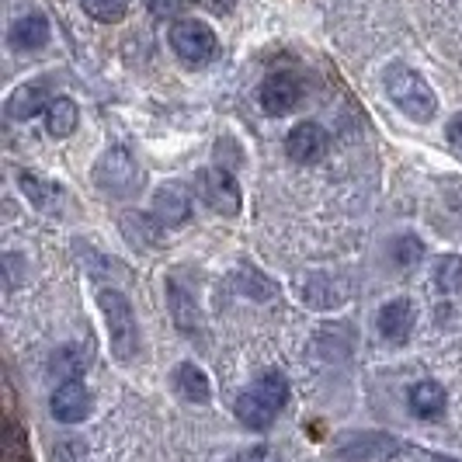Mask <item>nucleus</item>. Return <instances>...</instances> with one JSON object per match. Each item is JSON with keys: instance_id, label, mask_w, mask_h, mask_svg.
<instances>
[{"instance_id": "1", "label": "nucleus", "mask_w": 462, "mask_h": 462, "mask_svg": "<svg viewBox=\"0 0 462 462\" xmlns=\"http://www.w3.org/2000/svg\"><path fill=\"white\" fill-rule=\"evenodd\" d=\"M386 94H390L396 108L414 122H431L439 112V97L431 91V84L417 69L403 67V63L386 69Z\"/></svg>"}, {"instance_id": "2", "label": "nucleus", "mask_w": 462, "mask_h": 462, "mask_svg": "<svg viewBox=\"0 0 462 462\" xmlns=\"http://www.w3.org/2000/svg\"><path fill=\"white\" fill-rule=\"evenodd\" d=\"M97 306L105 313V324H108V345L118 362H133L139 351V324L136 313H133V302L125 300L116 289H101L97 292Z\"/></svg>"}, {"instance_id": "3", "label": "nucleus", "mask_w": 462, "mask_h": 462, "mask_svg": "<svg viewBox=\"0 0 462 462\" xmlns=\"http://www.w3.org/2000/svg\"><path fill=\"white\" fill-rule=\"evenodd\" d=\"M94 185L101 188L105 195H112V199H125V195H133L143 185V171H139V163L133 161L129 150L116 146L94 167Z\"/></svg>"}, {"instance_id": "4", "label": "nucleus", "mask_w": 462, "mask_h": 462, "mask_svg": "<svg viewBox=\"0 0 462 462\" xmlns=\"http://www.w3.org/2000/svg\"><path fill=\"white\" fill-rule=\"evenodd\" d=\"M171 49L178 52V60L188 63V67H206V63L216 60L219 42H216V32L206 22L185 18V22L171 24Z\"/></svg>"}, {"instance_id": "5", "label": "nucleus", "mask_w": 462, "mask_h": 462, "mask_svg": "<svg viewBox=\"0 0 462 462\" xmlns=\"http://www.w3.org/2000/svg\"><path fill=\"white\" fill-rule=\"evenodd\" d=\"M195 191H199V199L212 212H219V216H240V185H236V178H233L230 171H223V167L199 171Z\"/></svg>"}, {"instance_id": "6", "label": "nucleus", "mask_w": 462, "mask_h": 462, "mask_svg": "<svg viewBox=\"0 0 462 462\" xmlns=\"http://www.w3.org/2000/svg\"><path fill=\"white\" fill-rule=\"evenodd\" d=\"M118 230L139 251H161L163 236H167V226L153 212H122L118 216Z\"/></svg>"}, {"instance_id": "7", "label": "nucleus", "mask_w": 462, "mask_h": 462, "mask_svg": "<svg viewBox=\"0 0 462 462\" xmlns=\"http://www.w3.org/2000/svg\"><path fill=\"white\" fill-rule=\"evenodd\" d=\"M302 97V84L300 77L292 73H272L264 84H261V108L268 116H289Z\"/></svg>"}, {"instance_id": "8", "label": "nucleus", "mask_w": 462, "mask_h": 462, "mask_svg": "<svg viewBox=\"0 0 462 462\" xmlns=\"http://www.w3.org/2000/svg\"><path fill=\"white\" fill-rule=\"evenodd\" d=\"M327 146H330V136H327L324 125H317V122H300V125L285 136V153H289V161H296V163L320 161L327 153Z\"/></svg>"}, {"instance_id": "9", "label": "nucleus", "mask_w": 462, "mask_h": 462, "mask_svg": "<svg viewBox=\"0 0 462 462\" xmlns=\"http://www.w3.org/2000/svg\"><path fill=\"white\" fill-rule=\"evenodd\" d=\"M414 302L411 300H390L383 310H379V317H375V327H379V337L383 341H390V345H403L407 337H411V330H414Z\"/></svg>"}, {"instance_id": "10", "label": "nucleus", "mask_w": 462, "mask_h": 462, "mask_svg": "<svg viewBox=\"0 0 462 462\" xmlns=\"http://www.w3.org/2000/svg\"><path fill=\"white\" fill-rule=\"evenodd\" d=\"M52 417L63 420V424H80L84 417L91 414V393L80 379H67L56 393H52Z\"/></svg>"}, {"instance_id": "11", "label": "nucleus", "mask_w": 462, "mask_h": 462, "mask_svg": "<svg viewBox=\"0 0 462 462\" xmlns=\"http://www.w3.org/2000/svg\"><path fill=\"white\" fill-rule=\"evenodd\" d=\"M49 105H52V97H49L46 84H22V88H14V91L7 94L4 112L14 122H28V118L35 116H46Z\"/></svg>"}, {"instance_id": "12", "label": "nucleus", "mask_w": 462, "mask_h": 462, "mask_svg": "<svg viewBox=\"0 0 462 462\" xmlns=\"http://www.w3.org/2000/svg\"><path fill=\"white\" fill-rule=\"evenodd\" d=\"M167 306H171V317H174V327L185 334V337H195L202 330V313H199V302L188 292L178 278L167 282Z\"/></svg>"}, {"instance_id": "13", "label": "nucleus", "mask_w": 462, "mask_h": 462, "mask_svg": "<svg viewBox=\"0 0 462 462\" xmlns=\"http://www.w3.org/2000/svg\"><path fill=\"white\" fill-rule=\"evenodd\" d=\"M153 216L161 219L163 226H185L191 219V199H188L185 188L178 185H163L157 195H153Z\"/></svg>"}, {"instance_id": "14", "label": "nucleus", "mask_w": 462, "mask_h": 462, "mask_svg": "<svg viewBox=\"0 0 462 462\" xmlns=\"http://www.w3.org/2000/svg\"><path fill=\"white\" fill-rule=\"evenodd\" d=\"M7 42H11V49H18V52L42 49L49 42V22L42 14H24V18H18V22L11 24Z\"/></svg>"}, {"instance_id": "15", "label": "nucleus", "mask_w": 462, "mask_h": 462, "mask_svg": "<svg viewBox=\"0 0 462 462\" xmlns=\"http://www.w3.org/2000/svg\"><path fill=\"white\" fill-rule=\"evenodd\" d=\"M236 420L244 424V428H251V431H264V428H272V420L278 417V411L264 400V396H257L254 390H247V393H240L236 400Z\"/></svg>"}, {"instance_id": "16", "label": "nucleus", "mask_w": 462, "mask_h": 462, "mask_svg": "<svg viewBox=\"0 0 462 462\" xmlns=\"http://www.w3.org/2000/svg\"><path fill=\"white\" fill-rule=\"evenodd\" d=\"M411 414L424 417V420H435V417L445 414V390H441L435 379H424V383H414L411 386Z\"/></svg>"}, {"instance_id": "17", "label": "nucleus", "mask_w": 462, "mask_h": 462, "mask_svg": "<svg viewBox=\"0 0 462 462\" xmlns=\"http://www.w3.org/2000/svg\"><path fill=\"white\" fill-rule=\"evenodd\" d=\"M174 386H178V393L185 396L188 403H208V396H212L208 375L195 362H181L174 369Z\"/></svg>"}, {"instance_id": "18", "label": "nucleus", "mask_w": 462, "mask_h": 462, "mask_svg": "<svg viewBox=\"0 0 462 462\" xmlns=\"http://www.w3.org/2000/svg\"><path fill=\"white\" fill-rule=\"evenodd\" d=\"M77 122H80V108H77V101H69V97H52V105H49L46 112V133L56 139H67L73 129H77Z\"/></svg>"}, {"instance_id": "19", "label": "nucleus", "mask_w": 462, "mask_h": 462, "mask_svg": "<svg viewBox=\"0 0 462 462\" xmlns=\"http://www.w3.org/2000/svg\"><path fill=\"white\" fill-rule=\"evenodd\" d=\"M345 296V289L337 285V282H330L327 275H310L302 282V300L310 302L313 310H330V306H337Z\"/></svg>"}, {"instance_id": "20", "label": "nucleus", "mask_w": 462, "mask_h": 462, "mask_svg": "<svg viewBox=\"0 0 462 462\" xmlns=\"http://www.w3.org/2000/svg\"><path fill=\"white\" fill-rule=\"evenodd\" d=\"M18 181H22L24 199H28L32 206H39V208H56V206H60V185L42 181L39 174H28V171H22V174H18Z\"/></svg>"}, {"instance_id": "21", "label": "nucleus", "mask_w": 462, "mask_h": 462, "mask_svg": "<svg viewBox=\"0 0 462 462\" xmlns=\"http://www.w3.org/2000/svg\"><path fill=\"white\" fill-rule=\"evenodd\" d=\"M251 390H254L257 396H264L275 411H282V407H285V400H289V379H285L278 369H272V372H264Z\"/></svg>"}, {"instance_id": "22", "label": "nucleus", "mask_w": 462, "mask_h": 462, "mask_svg": "<svg viewBox=\"0 0 462 462\" xmlns=\"http://www.w3.org/2000/svg\"><path fill=\"white\" fill-rule=\"evenodd\" d=\"M84 365H88V355H84V347H77V345L60 347V351L52 355V372H56V375L77 379V375L84 372Z\"/></svg>"}, {"instance_id": "23", "label": "nucleus", "mask_w": 462, "mask_h": 462, "mask_svg": "<svg viewBox=\"0 0 462 462\" xmlns=\"http://www.w3.org/2000/svg\"><path fill=\"white\" fill-rule=\"evenodd\" d=\"M439 292H462V257H441L435 264Z\"/></svg>"}, {"instance_id": "24", "label": "nucleus", "mask_w": 462, "mask_h": 462, "mask_svg": "<svg viewBox=\"0 0 462 462\" xmlns=\"http://www.w3.org/2000/svg\"><path fill=\"white\" fill-rule=\"evenodd\" d=\"M84 11L91 14L94 22L116 24V22H122V18H125L129 0H84Z\"/></svg>"}, {"instance_id": "25", "label": "nucleus", "mask_w": 462, "mask_h": 462, "mask_svg": "<svg viewBox=\"0 0 462 462\" xmlns=\"http://www.w3.org/2000/svg\"><path fill=\"white\" fill-rule=\"evenodd\" d=\"M390 254H393V261L400 264V268H411V264H417L420 254H424V244H420L417 236H411V233H403V236H396V244Z\"/></svg>"}, {"instance_id": "26", "label": "nucleus", "mask_w": 462, "mask_h": 462, "mask_svg": "<svg viewBox=\"0 0 462 462\" xmlns=\"http://www.w3.org/2000/svg\"><path fill=\"white\" fill-rule=\"evenodd\" d=\"M240 289H244L251 300H268V296H275V285H268L257 272H240Z\"/></svg>"}, {"instance_id": "27", "label": "nucleus", "mask_w": 462, "mask_h": 462, "mask_svg": "<svg viewBox=\"0 0 462 462\" xmlns=\"http://www.w3.org/2000/svg\"><path fill=\"white\" fill-rule=\"evenodd\" d=\"M7 462H32L28 459V445H24V435L18 424L7 428Z\"/></svg>"}, {"instance_id": "28", "label": "nucleus", "mask_w": 462, "mask_h": 462, "mask_svg": "<svg viewBox=\"0 0 462 462\" xmlns=\"http://www.w3.org/2000/svg\"><path fill=\"white\" fill-rule=\"evenodd\" d=\"M146 7H150V14H153V18L167 22V18H174V14L185 7V0H146Z\"/></svg>"}, {"instance_id": "29", "label": "nucleus", "mask_w": 462, "mask_h": 462, "mask_svg": "<svg viewBox=\"0 0 462 462\" xmlns=\"http://www.w3.org/2000/svg\"><path fill=\"white\" fill-rule=\"evenodd\" d=\"M445 136H448V143L456 146L462 153V116H456L452 122H448V129H445Z\"/></svg>"}, {"instance_id": "30", "label": "nucleus", "mask_w": 462, "mask_h": 462, "mask_svg": "<svg viewBox=\"0 0 462 462\" xmlns=\"http://www.w3.org/2000/svg\"><path fill=\"white\" fill-rule=\"evenodd\" d=\"M199 4H202L206 11H212V14H230L236 0H199Z\"/></svg>"}, {"instance_id": "31", "label": "nucleus", "mask_w": 462, "mask_h": 462, "mask_svg": "<svg viewBox=\"0 0 462 462\" xmlns=\"http://www.w3.org/2000/svg\"><path fill=\"white\" fill-rule=\"evenodd\" d=\"M244 456H247V462H278L275 452H272V448H264V445H257V448L244 452Z\"/></svg>"}, {"instance_id": "32", "label": "nucleus", "mask_w": 462, "mask_h": 462, "mask_svg": "<svg viewBox=\"0 0 462 462\" xmlns=\"http://www.w3.org/2000/svg\"><path fill=\"white\" fill-rule=\"evenodd\" d=\"M230 462H247V456H240V459H230Z\"/></svg>"}, {"instance_id": "33", "label": "nucleus", "mask_w": 462, "mask_h": 462, "mask_svg": "<svg viewBox=\"0 0 462 462\" xmlns=\"http://www.w3.org/2000/svg\"><path fill=\"white\" fill-rule=\"evenodd\" d=\"M431 462H456V459H431Z\"/></svg>"}]
</instances>
